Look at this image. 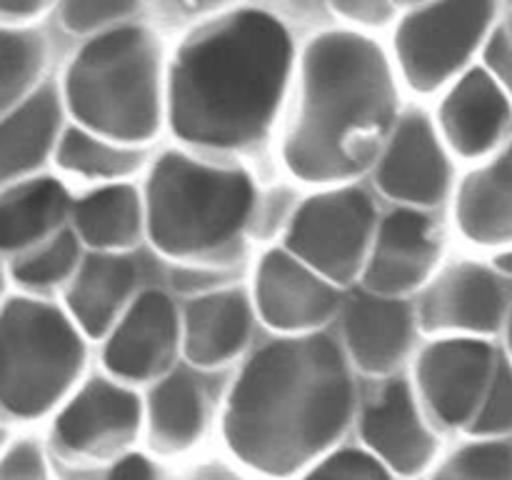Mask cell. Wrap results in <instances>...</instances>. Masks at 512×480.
I'll return each mask as SVG.
<instances>
[{
	"label": "cell",
	"mask_w": 512,
	"mask_h": 480,
	"mask_svg": "<svg viewBox=\"0 0 512 480\" xmlns=\"http://www.w3.org/2000/svg\"><path fill=\"white\" fill-rule=\"evenodd\" d=\"M385 195L410 205H435L450 185V165L438 133L423 113H408L385 143L378 163Z\"/></svg>",
	"instance_id": "14"
},
{
	"label": "cell",
	"mask_w": 512,
	"mask_h": 480,
	"mask_svg": "<svg viewBox=\"0 0 512 480\" xmlns=\"http://www.w3.org/2000/svg\"><path fill=\"white\" fill-rule=\"evenodd\" d=\"M45 63L38 33L0 28V118L25 100Z\"/></svg>",
	"instance_id": "27"
},
{
	"label": "cell",
	"mask_w": 512,
	"mask_h": 480,
	"mask_svg": "<svg viewBox=\"0 0 512 480\" xmlns=\"http://www.w3.org/2000/svg\"><path fill=\"white\" fill-rule=\"evenodd\" d=\"M58 165L68 173L83 175V178H123L138 170L140 150L128 148L123 143L95 135L85 128H70L58 138L55 150Z\"/></svg>",
	"instance_id": "26"
},
{
	"label": "cell",
	"mask_w": 512,
	"mask_h": 480,
	"mask_svg": "<svg viewBox=\"0 0 512 480\" xmlns=\"http://www.w3.org/2000/svg\"><path fill=\"white\" fill-rule=\"evenodd\" d=\"M440 243L433 220L420 210H395L380 223L363 265L365 288L378 295H403L423 285L438 263Z\"/></svg>",
	"instance_id": "15"
},
{
	"label": "cell",
	"mask_w": 512,
	"mask_h": 480,
	"mask_svg": "<svg viewBox=\"0 0 512 480\" xmlns=\"http://www.w3.org/2000/svg\"><path fill=\"white\" fill-rule=\"evenodd\" d=\"M75 235L95 250L130 248L145 223V208L138 190L130 185H105L73 205Z\"/></svg>",
	"instance_id": "25"
},
{
	"label": "cell",
	"mask_w": 512,
	"mask_h": 480,
	"mask_svg": "<svg viewBox=\"0 0 512 480\" xmlns=\"http://www.w3.org/2000/svg\"><path fill=\"white\" fill-rule=\"evenodd\" d=\"M505 313V293L488 268L460 263L445 270L428 290L420 310L425 330L493 333Z\"/></svg>",
	"instance_id": "16"
},
{
	"label": "cell",
	"mask_w": 512,
	"mask_h": 480,
	"mask_svg": "<svg viewBox=\"0 0 512 480\" xmlns=\"http://www.w3.org/2000/svg\"><path fill=\"white\" fill-rule=\"evenodd\" d=\"M285 165L308 183H343L380 153L398 105L383 50L355 33H325L308 45Z\"/></svg>",
	"instance_id": "3"
},
{
	"label": "cell",
	"mask_w": 512,
	"mask_h": 480,
	"mask_svg": "<svg viewBox=\"0 0 512 480\" xmlns=\"http://www.w3.org/2000/svg\"><path fill=\"white\" fill-rule=\"evenodd\" d=\"M475 438H508L512 435V365L498 360L485 398L468 428Z\"/></svg>",
	"instance_id": "30"
},
{
	"label": "cell",
	"mask_w": 512,
	"mask_h": 480,
	"mask_svg": "<svg viewBox=\"0 0 512 480\" xmlns=\"http://www.w3.org/2000/svg\"><path fill=\"white\" fill-rule=\"evenodd\" d=\"M143 208L155 248L170 258L213 260L240 245L255 213V190L243 170L165 153L153 165Z\"/></svg>",
	"instance_id": "4"
},
{
	"label": "cell",
	"mask_w": 512,
	"mask_h": 480,
	"mask_svg": "<svg viewBox=\"0 0 512 480\" xmlns=\"http://www.w3.org/2000/svg\"><path fill=\"white\" fill-rule=\"evenodd\" d=\"M220 280V273L205 268H180L173 273L175 288H180L183 293H193V290H210L215 288Z\"/></svg>",
	"instance_id": "37"
},
{
	"label": "cell",
	"mask_w": 512,
	"mask_h": 480,
	"mask_svg": "<svg viewBox=\"0 0 512 480\" xmlns=\"http://www.w3.org/2000/svg\"><path fill=\"white\" fill-rule=\"evenodd\" d=\"M65 480H160V470L148 455L128 453L110 460V465H75L65 473Z\"/></svg>",
	"instance_id": "33"
},
{
	"label": "cell",
	"mask_w": 512,
	"mask_h": 480,
	"mask_svg": "<svg viewBox=\"0 0 512 480\" xmlns=\"http://www.w3.org/2000/svg\"><path fill=\"white\" fill-rule=\"evenodd\" d=\"M140 0H63V20L70 30L88 33L113 20L128 18Z\"/></svg>",
	"instance_id": "32"
},
{
	"label": "cell",
	"mask_w": 512,
	"mask_h": 480,
	"mask_svg": "<svg viewBox=\"0 0 512 480\" xmlns=\"http://www.w3.org/2000/svg\"><path fill=\"white\" fill-rule=\"evenodd\" d=\"M0 480H50L43 448L33 440H20L0 453Z\"/></svg>",
	"instance_id": "34"
},
{
	"label": "cell",
	"mask_w": 512,
	"mask_h": 480,
	"mask_svg": "<svg viewBox=\"0 0 512 480\" xmlns=\"http://www.w3.org/2000/svg\"><path fill=\"white\" fill-rule=\"evenodd\" d=\"M63 100L55 88H40L0 118V185L15 183L43 165L55 150Z\"/></svg>",
	"instance_id": "21"
},
{
	"label": "cell",
	"mask_w": 512,
	"mask_h": 480,
	"mask_svg": "<svg viewBox=\"0 0 512 480\" xmlns=\"http://www.w3.org/2000/svg\"><path fill=\"white\" fill-rule=\"evenodd\" d=\"M340 290L288 250L265 255L255 275L260 318L283 333H310L338 310Z\"/></svg>",
	"instance_id": "13"
},
{
	"label": "cell",
	"mask_w": 512,
	"mask_h": 480,
	"mask_svg": "<svg viewBox=\"0 0 512 480\" xmlns=\"http://www.w3.org/2000/svg\"><path fill=\"white\" fill-rule=\"evenodd\" d=\"M300 480H395V475L365 448H338L308 465Z\"/></svg>",
	"instance_id": "31"
},
{
	"label": "cell",
	"mask_w": 512,
	"mask_h": 480,
	"mask_svg": "<svg viewBox=\"0 0 512 480\" xmlns=\"http://www.w3.org/2000/svg\"><path fill=\"white\" fill-rule=\"evenodd\" d=\"M485 60L500 88L512 95V28H500L485 48Z\"/></svg>",
	"instance_id": "35"
},
{
	"label": "cell",
	"mask_w": 512,
	"mask_h": 480,
	"mask_svg": "<svg viewBox=\"0 0 512 480\" xmlns=\"http://www.w3.org/2000/svg\"><path fill=\"white\" fill-rule=\"evenodd\" d=\"M250 335V303L240 290H218L195 298L185 310V355L198 368H218L245 348Z\"/></svg>",
	"instance_id": "22"
},
{
	"label": "cell",
	"mask_w": 512,
	"mask_h": 480,
	"mask_svg": "<svg viewBox=\"0 0 512 480\" xmlns=\"http://www.w3.org/2000/svg\"><path fill=\"white\" fill-rule=\"evenodd\" d=\"M143 430V400L125 385L93 378L80 385L53 420V448L70 465L110 463L128 453Z\"/></svg>",
	"instance_id": "9"
},
{
	"label": "cell",
	"mask_w": 512,
	"mask_h": 480,
	"mask_svg": "<svg viewBox=\"0 0 512 480\" xmlns=\"http://www.w3.org/2000/svg\"><path fill=\"white\" fill-rule=\"evenodd\" d=\"M70 278V315L83 333L98 338L118 323L130 295L135 293L138 265L120 253L98 250L80 260Z\"/></svg>",
	"instance_id": "20"
},
{
	"label": "cell",
	"mask_w": 512,
	"mask_h": 480,
	"mask_svg": "<svg viewBox=\"0 0 512 480\" xmlns=\"http://www.w3.org/2000/svg\"><path fill=\"white\" fill-rule=\"evenodd\" d=\"M333 8L343 18L363 25H385L393 18L390 0H333Z\"/></svg>",
	"instance_id": "36"
},
{
	"label": "cell",
	"mask_w": 512,
	"mask_h": 480,
	"mask_svg": "<svg viewBox=\"0 0 512 480\" xmlns=\"http://www.w3.org/2000/svg\"><path fill=\"white\" fill-rule=\"evenodd\" d=\"M53 0H0V15L3 18H30V15H38L40 10H45Z\"/></svg>",
	"instance_id": "38"
},
{
	"label": "cell",
	"mask_w": 512,
	"mask_h": 480,
	"mask_svg": "<svg viewBox=\"0 0 512 480\" xmlns=\"http://www.w3.org/2000/svg\"><path fill=\"white\" fill-rule=\"evenodd\" d=\"M293 65L278 18L240 10L180 48L168 80L170 128L205 148H245L268 133Z\"/></svg>",
	"instance_id": "2"
},
{
	"label": "cell",
	"mask_w": 512,
	"mask_h": 480,
	"mask_svg": "<svg viewBox=\"0 0 512 480\" xmlns=\"http://www.w3.org/2000/svg\"><path fill=\"white\" fill-rule=\"evenodd\" d=\"M355 415L343 350L325 335L275 340L248 360L223 413L230 453L268 478H290L333 450Z\"/></svg>",
	"instance_id": "1"
},
{
	"label": "cell",
	"mask_w": 512,
	"mask_h": 480,
	"mask_svg": "<svg viewBox=\"0 0 512 480\" xmlns=\"http://www.w3.org/2000/svg\"><path fill=\"white\" fill-rule=\"evenodd\" d=\"M512 108L505 90L488 70H470L458 80L440 108V125L460 155L488 153L510 128Z\"/></svg>",
	"instance_id": "18"
},
{
	"label": "cell",
	"mask_w": 512,
	"mask_h": 480,
	"mask_svg": "<svg viewBox=\"0 0 512 480\" xmlns=\"http://www.w3.org/2000/svg\"><path fill=\"white\" fill-rule=\"evenodd\" d=\"M430 480H512V443L483 438L455 450Z\"/></svg>",
	"instance_id": "29"
},
{
	"label": "cell",
	"mask_w": 512,
	"mask_h": 480,
	"mask_svg": "<svg viewBox=\"0 0 512 480\" xmlns=\"http://www.w3.org/2000/svg\"><path fill=\"white\" fill-rule=\"evenodd\" d=\"M375 208L360 188H335L308 198L288 228V253L330 283H350L368 260Z\"/></svg>",
	"instance_id": "7"
},
{
	"label": "cell",
	"mask_w": 512,
	"mask_h": 480,
	"mask_svg": "<svg viewBox=\"0 0 512 480\" xmlns=\"http://www.w3.org/2000/svg\"><path fill=\"white\" fill-rule=\"evenodd\" d=\"M415 318L395 295H358L345 310V343L355 365L370 375H388L410 353Z\"/></svg>",
	"instance_id": "17"
},
{
	"label": "cell",
	"mask_w": 512,
	"mask_h": 480,
	"mask_svg": "<svg viewBox=\"0 0 512 480\" xmlns=\"http://www.w3.org/2000/svg\"><path fill=\"white\" fill-rule=\"evenodd\" d=\"M80 263V238L75 230H58L45 243L33 245L28 255L13 265V275L23 285L48 288L63 283L75 273Z\"/></svg>",
	"instance_id": "28"
},
{
	"label": "cell",
	"mask_w": 512,
	"mask_h": 480,
	"mask_svg": "<svg viewBox=\"0 0 512 480\" xmlns=\"http://www.w3.org/2000/svg\"><path fill=\"white\" fill-rule=\"evenodd\" d=\"M360 438L365 450L400 478H418L438 453L423 405L403 378L388 380L370 395L360 410Z\"/></svg>",
	"instance_id": "11"
},
{
	"label": "cell",
	"mask_w": 512,
	"mask_h": 480,
	"mask_svg": "<svg viewBox=\"0 0 512 480\" xmlns=\"http://www.w3.org/2000/svg\"><path fill=\"white\" fill-rule=\"evenodd\" d=\"M210 423V400L203 380L188 370H170L155 380L143 403V428L160 455H178L203 440Z\"/></svg>",
	"instance_id": "19"
},
{
	"label": "cell",
	"mask_w": 512,
	"mask_h": 480,
	"mask_svg": "<svg viewBox=\"0 0 512 480\" xmlns=\"http://www.w3.org/2000/svg\"><path fill=\"white\" fill-rule=\"evenodd\" d=\"M85 348L58 308L15 298L0 310V413L35 420L63 403L83 370Z\"/></svg>",
	"instance_id": "6"
},
{
	"label": "cell",
	"mask_w": 512,
	"mask_h": 480,
	"mask_svg": "<svg viewBox=\"0 0 512 480\" xmlns=\"http://www.w3.org/2000/svg\"><path fill=\"white\" fill-rule=\"evenodd\" d=\"M180 320L173 300L160 290L138 295L113 325L105 345V368L125 383H148L173 370Z\"/></svg>",
	"instance_id": "12"
},
{
	"label": "cell",
	"mask_w": 512,
	"mask_h": 480,
	"mask_svg": "<svg viewBox=\"0 0 512 480\" xmlns=\"http://www.w3.org/2000/svg\"><path fill=\"white\" fill-rule=\"evenodd\" d=\"M498 268L503 270V273L512 275V250H510V253L500 255V258H498Z\"/></svg>",
	"instance_id": "39"
},
{
	"label": "cell",
	"mask_w": 512,
	"mask_h": 480,
	"mask_svg": "<svg viewBox=\"0 0 512 480\" xmlns=\"http://www.w3.org/2000/svg\"><path fill=\"white\" fill-rule=\"evenodd\" d=\"M455 213L460 230L475 243L512 240V145L465 180Z\"/></svg>",
	"instance_id": "24"
},
{
	"label": "cell",
	"mask_w": 512,
	"mask_h": 480,
	"mask_svg": "<svg viewBox=\"0 0 512 480\" xmlns=\"http://www.w3.org/2000/svg\"><path fill=\"white\" fill-rule=\"evenodd\" d=\"M68 190L55 178L20 180L0 195V250L43 243L68 215Z\"/></svg>",
	"instance_id": "23"
},
{
	"label": "cell",
	"mask_w": 512,
	"mask_h": 480,
	"mask_svg": "<svg viewBox=\"0 0 512 480\" xmlns=\"http://www.w3.org/2000/svg\"><path fill=\"white\" fill-rule=\"evenodd\" d=\"M63 103L80 128L115 143L153 138L165 105L158 40L135 25L90 40L70 63Z\"/></svg>",
	"instance_id": "5"
},
{
	"label": "cell",
	"mask_w": 512,
	"mask_h": 480,
	"mask_svg": "<svg viewBox=\"0 0 512 480\" xmlns=\"http://www.w3.org/2000/svg\"><path fill=\"white\" fill-rule=\"evenodd\" d=\"M5 443H8V430H5V425H0V453L5 450Z\"/></svg>",
	"instance_id": "40"
},
{
	"label": "cell",
	"mask_w": 512,
	"mask_h": 480,
	"mask_svg": "<svg viewBox=\"0 0 512 480\" xmlns=\"http://www.w3.org/2000/svg\"><path fill=\"white\" fill-rule=\"evenodd\" d=\"M498 358L483 340L450 338L425 348L415 388L425 413L440 428H468L485 398Z\"/></svg>",
	"instance_id": "10"
},
{
	"label": "cell",
	"mask_w": 512,
	"mask_h": 480,
	"mask_svg": "<svg viewBox=\"0 0 512 480\" xmlns=\"http://www.w3.org/2000/svg\"><path fill=\"white\" fill-rule=\"evenodd\" d=\"M490 18L493 0H435L408 15L395 40L405 80L423 93L440 88L468 63Z\"/></svg>",
	"instance_id": "8"
},
{
	"label": "cell",
	"mask_w": 512,
	"mask_h": 480,
	"mask_svg": "<svg viewBox=\"0 0 512 480\" xmlns=\"http://www.w3.org/2000/svg\"><path fill=\"white\" fill-rule=\"evenodd\" d=\"M510 350H512V318H510Z\"/></svg>",
	"instance_id": "41"
}]
</instances>
